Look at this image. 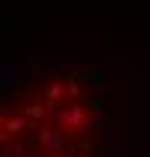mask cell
Returning <instances> with one entry per match:
<instances>
[{
  "label": "cell",
  "mask_w": 150,
  "mask_h": 157,
  "mask_svg": "<svg viewBox=\"0 0 150 157\" xmlns=\"http://www.w3.org/2000/svg\"><path fill=\"white\" fill-rule=\"evenodd\" d=\"M101 98L88 75L62 62L36 66L16 78L3 108V157H95L101 134Z\"/></svg>",
  "instance_id": "obj_1"
}]
</instances>
